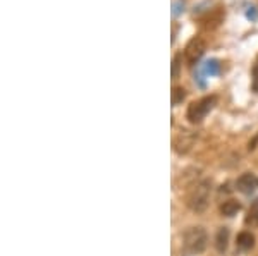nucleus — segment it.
Returning <instances> with one entry per match:
<instances>
[{"label": "nucleus", "instance_id": "nucleus-1", "mask_svg": "<svg viewBox=\"0 0 258 256\" xmlns=\"http://www.w3.org/2000/svg\"><path fill=\"white\" fill-rule=\"evenodd\" d=\"M210 193H212V181L202 179L198 183L191 186V189L186 195V205L189 206V210L197 213H202L207 210V206L210 203Z\"/></svg>", "mask_w": 258, "mask_h": 256}, {"label": "nucleus", "instance_id": "nucleus-2", "mask_svg": "<svg viewBox=\"0 0 258 256\" xmlns=\"http://www.w3.org/2000/svg\"><path fill=\"white\" fill-rule=\"evenodd\" d=\"M207 244H209V234L203 227H189L182 236V246L189 254L203 253Z\"/></svg>", "mask_w": 258, "mask_h": 256}, {"label": "nucleus", "instance_id": "nucleus-3", "mask_svg": "<svg viewBox=\"0 0 258 256\" xmlns=\"http://www.w3.org/2000/svg\"><path fill=\"white\" fill-rule=\"evenodd\" d=\"M215 103H217V97H214V95L200 98L198 102H193L188 107V114H186L189 119V122H193V124L202 122L203 119H205V115L215 107Z\"/></svg>", "mask_w": 258, "mask_h": 256}, {"label": "nucleus", "instance_id": "nucleus-4", "mask_svg": "<svg viewBox=\"0 0 258 256\" xmlns=\"http://www.w3.org/2000/svg\"><path fill=\"white\" fill-rule=\"evenodd\" d=\"M207 50V43L203 38L200 36H195V38L189 40V43L186 45V50H184V57L189 64H197V62L202 59L203 53Z\"/></svg>", "mask_w": 258, "mask_h": 256}, {"label": "nucleus", "instance_id": "nucleus-5", "mask_svg": "<svg viewBox=\"0 0 258 256\" xmlns=\"http://www.w3.org/2000/svg\"><path fill=\"white\" fill-rule=\"evenodd\" d=\"M197 133L195 131H181L176 138H174V150L179 155H186L193 148L195 141H197Z\"/></svg>", "mask_w": 258, "mask_h": 256}, {"label": "nucleus", "instance_id": "nucleus-6", "mask_svg": "<svg viewBox=\"0 0 258 256\" xmlns=\"http://www.w3.org/2000/svg\"><path fill=\"white\" fill-rule=\"evenodd\" d=\"M236 188H238V191L244 193V195H251V193H255L258 189V177L251 174V172H246V174H243L236 181Z\"/></svg>", "mask_w": 258, "mask_h": 256}, {"label": "nucleus", "instance_id": "nucleus-7", "mask_svg": "<svg viewBox=\"0 0 258 256\" xmlns=\"http://www.w3.org/2000/svg\"><path fill=\"white\" fill-rule=\"evenodd\" d=\"M255 246V236H253L251 232H248V230H244V232H241L238 236V247L239 249H251V247Z\"/></svg>", "mask_w": 258, "mask_h": 256}, {"label": "nucleus", "instance_id": "nucleus-8", "mask_svg": "<svg viewBox=\"0 0 258 256\" xmlns=\"http://www.w3.org/2000/svg\"><path fill=\"white\" fill-rule=\"evenodd\" d=\"M227 242H229V230L226 227L219 229L217 237H215V247H217L219 253H224L227 249Z\"/></svg>", "mask_w": 258, "mask_h": 256}, {"label": "nucleus", "instance_id": "nucleus-9", "mask_svg": "<svg viewBox=\"0 0 258 256\" xmlns=\"http://www.w3.org/2000/svg\"><path fill=\"white\" fill-rule=\"evenodd\" d=\"M241 210V205L238 203V201H234V200H227V201H224V205L220 206V213L222 215H226V217H232V215H236Z\"/></svg>", "mask_w": 258, "mask_h": 256}, {"label": "nucleus", "instance_id": "nucleus-10", "mask_svg": "<svg viewBox=\"0 0 258 256\" xmlns=\"http://www.w3.org/2000/svg\"><path fill=\"white\" fill-rule=\"evenodd\" d=\"M202 71H203V74H207V76H217V74L220 72V64H219V60H215V59L207 60L205 64H203Z\"/></svg>", "mask_w": 258, "mask_h": 256}, {"label": "nucleus", "instance_id": "nucleus-11", "mask_svg": "<svg viewBox=\"0 0 258 256\" xmlns=\"http://www.w3.org/2000/svg\"><path fill=\"white\" fill-rule=\"evenodd\" d=\"M246 225H251V227H258V200L255 206L249 210V213L246 215Z\"/></svg>", "mask_w": 258, "mask_h": 256}, {"label": "nucleus", "instance_id": "nucleus-12", "mask_svg": "<svg viewBox=\"0 0 258 256\" xmlns=\"http://www.w3.org/2000/svg\"><path fill=\"white\" fill-rule=\"evenodd\" d=\"M186 98V92L184 88H181V86H176V88L172 90V105H179L182 100Z\"/></svg>", "mask_w": 258, "mask_h": 256}, {"label": "nucleus", "instance_id": "nucleus-13", "mask_svg": "<svg viewBox=\"0 0 258 256\" xmlns=\"http://www.w3.org/2000/svg\"><path fill=\"white\" fill-rule=\"evenodd\" d=\"M184 7H186L184 0H174V4H172V16L174 18H177L179 14H182V12H184Z\"/></svg>", "mask_w": 258, "mask_h": 256}, {"label": "nucleus", "instance_id": "nucleus-14", "mask_svg": "<svg viewBox=\"0 0 258 256\" xmlns=\"http://www.w3.org/2000/svg\"><path fill=\"white\" fill-rule=\"evenodd\" d=\"M251 76H253V90L258 92V57L253 64V69H251Z\"/></svg>", "mask_w": 258, "mask_h": 256}, {"label": "nucleus", "instance_id": "nucleus-15", "mask_svg": "<svg viewBox=\"0 0 258 256\" xmlns=\"http://www.w3.org/2000/svg\"><path fill=\"white\" fill-rule=\"evenodd\" d=\"M179 60H181V55H176V57H174V60H172V77H174V79L179 76V67H181Z\"/></svg>", "mask_w": 258, "mask_h": 256}, {"label": "nucleus", "instance_id": "nucleus-16", "mask_svg": "<svg viewBox=\"0 0 258 256\" xmlns=\"http://www.w3.org/2000/svg\"><path fill=\"white\" fill-rule=\"evenodd\" d=\"M246 18L249 21H256L258 19V11H256V7H249V9L246 11Z\"/></svg>", "mask_w": 258, "mask_h": 256}]
</instances>
